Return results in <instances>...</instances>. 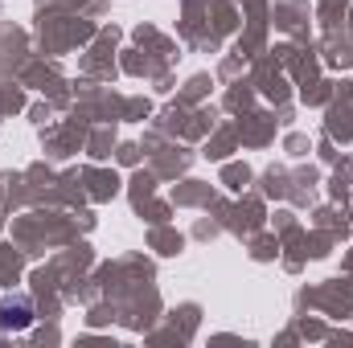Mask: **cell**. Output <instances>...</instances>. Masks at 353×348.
Here are the masks:
<instances>
[{
  "label": "cell",
  "instance_id": "6da1fadb",
  "mask_svg": "<svg viewBox=\"0 0 353 348\" xmlns=\"http://www.w3.org/2000/svg\"><path fill=\"white\" fill-rule=\"evenodd\" d=\"M33 324V307H29V299H4L0 303V328H29Z\"/></svg>",
  "mask_w": 353,
  "mask_h": 348
}]
</instances>
